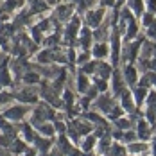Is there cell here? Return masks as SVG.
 Here are the masks:
<instances>
[{"instance_id":"cell-1","label":"cell","mask_w":156,"mask_h":156,"mask_svg":"<svg viewBox=\"0 0 156 156\" xmlns=\"http://www.w3.org/2000/svg\"><path fill=\"white\" fill-rule=\"evenodd\" d=\"M102 15H104V11L101 9V11H95V13H86V23L90 25V27H97L99 25V22L102 20Z\"/></svg>"},{"instance_id":"cell-5","label":"cell","mask_w":156,"mask_h":156,"mask_svg":"<svg viewBox=\"0 0 156 156\" xmlns=\"http://www.w3.org/2000/svg\"><path fill=\"white\" fill-rule=\"evenodd\" d=\"M77 20H74L68 27H66V40H70V36H76V32H77Z\"/></svg>"},{"instance_id":"cell-15","label":"cell","mask_w":156,"mask_h":156,"mask_svg":"<svg viewBox=\"0 0 156 156\" xmlns=\"http://www.w3.org/2000/svg\"><path fill=\"white\" fill-rule=\"evenodd\" d=\"M94 68H97V63H88L83 66V74H92V72H95Z\"/></svg>"},{"instance_id":"cell-14","label":"cell","mask_w":156,"mask_h":156,"mask_svg":"<svg viewBox=\"0 0 156 156\" xmlns=\"http://www.w3.org/2000/svg\"><path fill=\"white\" fill-rule=\"evenodd\" d=\"M36 142H38V147H40L41 151H45V149H48V147L52 145L50 140H43V138H36Z\"/></svg>"},{"instance_id":"cell-25","label":"cell","mask_w":156,"mask_h":156,"mask_svg":"<svg viewBox=\"0 0 156 156\" xmlns=\"http://www.w3.org/2000/svg\"><path fill=\"white\" fill-rule=\"evenodd\" d=\"M25 156H34V151H29V153H27Z\"/></svg>"},{"instance_id":"cell-19","label":"cell","mask_w":156,"mask_h":156,"mask_svg":"<svg viewBox=\"0 0 156 156\" xmlns=\"http://www.w3.org/2000/svg\"><path fill=\"white\" fill-rule=\"evenodd\" d=\"M97 90H101V92L106 90V83H104V79H97Z\"/></svg>"},{"instance_id":"cell-3","label":"cell","mask_w":156,"mask_h":156,"mask_svg":"<svg viewBox=\"0 0 156 156\" xmlns=\"http://www.w3.org/2000/svg\"><path fill=\"white\" fill-rule=\"evenodd\" d=\"M138 136L140 138H147L149 136V126L145 122H138Z\"/></svg>"},{"instance_id":"cell-21","label":"cell","mask_w":156,"mask_h":156,"mask_svg":"<svg viewBox=\"0 0 156 156\" xmlns=\"http://www.w3.org/2000/svg\"><path fill=\"white\" fill-rule=\"evenodd\" d=\"M25 81H27V83H36V81H38V76H36V74H27V76H25Z\"/></svg>"},{"instance_id":"cell-18","label":"cell","mask_w":156,"mask_h":156,"mask_svg":"<svg viewBox=\"0 0 156 156\" xmlns=\"http://www.w3.org/2000/svg\"><path fill=\"white\" fill-rule=\"evenodd\" d=\"M23 149H25L23 142H16V144H13V151H15V153H20V151H23Z\"/></svg>"},{"instance_id":"cell-8","label":"cell","mask_w":156,"mask_h":156,"mask_svg":"<svg viewBox=\"0 0 156 156\" xmlns=\"http://www.w3.org/2000/svg\"><path fill=\"white\" fill-rule=\"evenodd\" d=\"M94 54L97 58H104V56L108 54V47H106V45H97L95 50H94Z\"/></svg>"},{"instance_id":"cell-22","label":"cell","mask_w":156,"mask_h":156,"mask_svg":"<svg viewBox=\"0 0 156 156\" xmlns=\"http://www.w3.org/2000/svg\"><path fill=\"white\" fill-rule=\"evenodd\" d=\"M9 101H11V95L0 94V104H4V102H9Z\"/></svg>"},{"instance_id":"cell-7","label":"cell","mask_w":156,"mask_h":156,"mask_svg":"<svg viewBox=\"0 0 156 156\" xmlns=\"http://www.w3.org/2000/svg\"><path fill=\"white\" fill-rule=\"evenodd\" d=\"M70 11H72V7L70 5H61L59 9H58V13H59V18H70Z\"/></svg>"},{"instance_id":"cell-2","label":"cell","mask_w":156,"mask_h":156,"mask_svg":"<svg viewBox=\"0 0 156 156\" xmlns=\"http://www.w3.org/2000/svg\"><path fill=\"white\" fill-rule=\"evenodd\" d=\"M27 113V108H22V106H16V108H11L5 111V117L7 119H15V120H18V119H22L23 115Z\"/></svg>"},{"instance_id":"cell-4","label":"cell","mask_w":156,"mask_h":156,"mask_svg":"<svg viewBox=\"0 0 156 156\" xmlns=\"http://www.w3.org/2000/svg\"><path fill=\"white\" fill-rule=\"evenodd\" d=\"M106 156H124V149L120 145H111V149L106 153Z\"/></svg>"},{"instance_id":"cell-11","label":"cell","mask_w":156,"mask_h":156,"mask_svg":"<svg viewBox=\"0 0 156 156\" xmlns=\"http://www.w3.org/2000/svg\"><path fill=\"white\" fill-rule=\"evenodd\" d=\"M145 149H147L145 144H133V145H129V151H133V153H144Z\"/></svg>"},{"instance_id":"cell-13","label":"cell","mask_w":156,"mask_h":156,"mask_svg":"<svg viewBox=\"0 0 156 156\" xmlns=\"http://www.w3.org/2000/svg\"><path fill=\"white\" fill-rule=\"evenodd\" d=\"M97 68H99V74H101L102 77H108V76H109V66H108V65L101 63V65H97Z\"/></svg>"},{"instance_id":"cell-26","label":"cell","mask_w":156,"mask_h":156,"mask_svg":"<svg viewBox=\"0 0 156 156\" xmlns=\"http://www.w3.org/2000/svg\"><path fill=\"white\" fill-rule=\"evenodd\" d=\"M41 156H48V154H41Z\"/></svg>"},{"instance_id":"cell-20","label":"cell","mask_w":156,"mask_h":156,"mask_svg":"<svg viewBox=\"0 0 156 156\" xmlns=\"http://www.w3.org/2000/svg\"><path fill=\"white\" fill-rule=\"evenodd\" d=\"M149 36H153V38H156V22H153L151 25H149Z\"/></svg>"},{"instance_id":"cell-23","label":"cell","mask_w":156,"mask_h":156,"mask_svg":"<svg viewBox=\"0 0 156 156\" xmlns=\"http://www.w3.org/2000/svg\"><path fill=\"white\" fill-rule=\"evenodd\" d=\"M101 4H102V5H113L115 0H101Z\"/></svg>"},{"instance_id":"cell-10","label":"cell","mask_w":156,"mask_h":156,"mask_svg":"<svg viewBox=\"0 0 156 156\" xmlns=\"http://www.w3.org/2000/svg\"><path fill=\"white\" fill-rule=\"evenodd\" d=\"M77 84H79V90H81V92H86V90H88V86H90V84H88V79L84 77V76H79Z\"/></svg>"},{"instance_id":"cell-9","label":"cell","mask_w":156,"mask_h":156,"mask_svg":"<svg viewBox=\"0 0 156 156\" xmlns=\"http://www.w3.org/2000/svg\"><path fill=\"white\" fill-rule=\"evenodd\" d=\"M124 94V108L126 109H133V101H131V94L129 92H122Z\"/></svg>"},{"instance_id":"cell-24","label":"cell","mask_w":156,"mask_h":156,"mask_svg":"<svg viewBox=\"0 0 156 156\" xmlns=\"http://www.w3.org/2000/svg\"><path fill=\"white\" fill-rule=\"evenodd\" d=\"M149 9H151V11L156 9V0H149Z\"/></svg>"},{"instance_id":"cell-17","label":"cell","mask_w":156,"mask_h":156,"mask_svg":"<svg viewBox=\"0 0 156 156\" xmlns=\"http://www.w3.org/2000/svg\"><path fill=\"white\" fill-rule=\"evenodd\" d=\"M94 138H88V140H84V144H83V149H84V151H90V149H92V147H94Z\"/></svg>"},{"instance_id":"cell-12","label":"cell","mask_w":156,"mask_h":156,"mask_svg":"<svg viewBox=\"0 0 156 156\" xmlns=\"http://www.w3.org/2000/svg\"><path fill=\"white\" fill-rule=\"evenodd\" d=\"M126 79H127L129 83H135L136 76H135V68H133V66H127V68H126Z\"/></svg>"},{"instance_id":"cell-16","label":"cell","mask_w":156,"mask_h":156,"mask_svg":"<svg viewBox=\"0 0 156 156\" xmlns=\"http://www.w3.org/2000/svg\"><path fill=\"white\" fill-rule=\"evenodd\" d=\"M38 129H40L41 133H45V135H52V133H54V129H52L48 124H40L38 126Z\"/></svg>"},{"instance_id":"cell-6","label":"cell","mask_w":156,"mask_h":156,"mask_svg":"<svg viewBox=\"0 0 156 156\" xmlns=\"http://www.w3.org/2000/svg\"><path fill=\"white\" fill-rule=\"evenodd\" d=\"M145 88H136V90H135V99H136V102H138V104H142V102H144V99H145Z\"/></svg>"}]
</instances>
